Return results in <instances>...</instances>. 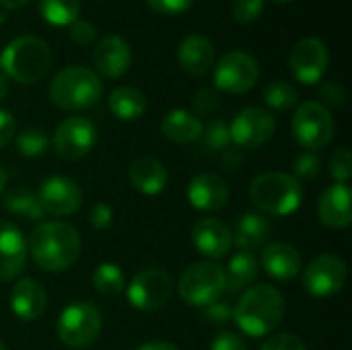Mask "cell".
<instances>
[{
  "mask_svg": "<svg viewBox=\"0 0 352 350\" xmlns=\"http://www.w3.org/2000/svg\"><path fill=\"white\" fill-rule=\"evenodd\" d=\"M262 97H264V103L268 107L278 109V111L291 109L299 101V95H297L295 87L289 85V83H285V80H272L270 85H266Z\"/></svg>",
  "mask_w": 352,
  "mask_h": 350,
  "instance_id": "d6a6232c",
  "label": "cell"
},
{
  "mask_svg": "<svg viewBox=\"0 0 352 350\" xmlns=\"http://www.w3.org/2000/svg\"><path fill=\"white\" fill-rule=\"evenodd\" d=\"M10 307L19 320L33 322L43 316V311L47 307V293L37 281L23 278L12 287Z\"/></svg>",
  "mask_w": 352,
  "mask_h": 350,
  "instance_id": "7402d4cb",
  "label": "cell"
},
{
  "mask_svg": "<svg viewBox=\"0 0 352 350\" xmlns=\"http://www.w3.org/2000/svg\"><path fill=\"white\" fill-rule=\"evenodd\" d=\"M293 169H295V175L299 182L301 179H316L322 171V159L314 151H303L301 155H297Z\"/></svg>",
  "mask_w": 352,
  "mask_h": 350,
  "instance_id": "e575fe53",
  "label": "cell"
},
{
  "mask_svg": "<svg viewBox=\"0 0 352 350\" xmlns=\"http://www.w3.org/2000/svg\"><path fill=\"white\" fill-rule=\"evenodd\" d=\"M221 105V99L217 95L214 89H200L194 97V109L200 113V116H210L219 109Z\"/></svg>",
  "mask_w": 352,
  "mask_h": 350,
  "instance_id": "60d3db41",
  "label": "cell"
},
{
  "mask_svg": "<svg viewBox=\"0 0 352 350\" xmlns=\"http://www.w3.org/2000/svg\"><path fill=\"white\" fill-rule=\"evenodd\" d=\"M291 70L295 78L303 85H316L324 78L328 64H330V54L328 47L324 45L322 39L318 37H303L299 39L289 56Z\"/></svg>",
  "mask_w": 352,
  "mask_h": 350,
  "instance_id": "5bb4252c",
  "label": "cell"
},
{
  "mask_svg": "<svg viewBox=\"0 0 352 350\" xmlns=\"http://www.w3.org/2000/svg\"><path fill=\"white\" fill-rule=\"evenodd\" d=\"M276 130V122L270 116V111L260 109V107H245L239 111L231 126H229V136L231 142H235L243 151H254L266 144Z\"/></svg>",
  "mask_w": 352,
  "mask_h": 350,
  "instance_id": "4fadbf2b",
  "label": "cell"
},
{
  "mask_svg": "<svg viewBox=\"0 0 352 350\" xmlns=\"http://www.w3.org/2000/svg\"><path fill=\"white\" fill-rule=\"evenodd\" d=\"M136 350H177L175 344H171V342H146V344H142V347H138Z\"/></svg>",
  "mask_w": 352,
  "mask_h": 350,
  "instance_id": "c3c4849f",
  "label": "cell"
},
{
  "mask_svg": "<svg viewBox=\"0 0 352 350\" xmlns=\"http://www.w3.org/2000/svg\"><path fill=\"white\" fill-rule=\"evenodd\" d=\"M260 350H307V347L295 334H274L260 347Z\"/></svg>",
  "mask_w": 352,
  "mask_h": 350,
  "instance_id": "74e56055",
  "label": "cell"
},
{
  "mask_svg": "<svg viewBox=\"0 0 352 350\" xmlns=\"http://www.w3.org/2000/svg\"><path fill=\"white\" fill-rule=\"evenodd\" d=\"M8 95V80L4 74H0V101Z\"/></svg>",
  "mask_w": 352,
  "mask_h": 350,
  "instance_id": "f907efd6",
  "label": "cell"
},
{
  "mask_svg": "<svg viewBox=\"0 0 352 350\" xmlns=\"http://www.w3.org/2000/svg\"><path fill=\"white\" fill-rule=\"evenodd\" d=\"M272 2H278V4H289V2H295V0H272Z\"/></svg>",
  "mask_w": 352,
  "mask_h": 350,
  "instance_id": "f5cc1de1",
  "label": "cell"
},
{
  "mask_svg": "<svg viewBox=\"0 0 352 350\" xmlns=\"http://www.w3.org/2000/svg\"><path fill=\"white\" fill-rule=\"evenodd\" d=\"M202 130L204 126L200 118H196L186 109H173L161 122V132L165 134V138L177 144L196 142L202 136Z\"/></svg>",
  "mask_w": 352,
  "mask_h": 350,
  "instance_id": "484cf974",
  "label": "cell"
},
{
  "mask_svg": "<svg viewBox=\"0 0 352 350\" xmlns=\"http://www.w3.org/2000/svg\"><path fill=\"white\" fill-rule=\"evenodd\" d=\"M330 175L338 184H346L352 175V155L349 149H338L330 159Z\"/></svg>",
  "mask_w": 352,
  "mask_h": 350,
  "instance_id": "8d00e7d4",
  "label": "cell"
},
{
  "mask_svg": "<svg viewBox=\"0 0 352 350\" xmlns=\"http://www.w3.org/2000/svg\"><path fill=\"white\" fill-rule=\"evenodd\" d=\"M103 95L101 78L85 66H66L50 83V99L64 111L93 107Z\"/></svg>",
  "mask_w": 352,
  "mask_h": 350,
  "instance_id": "5b68a950",
  "label": "cell"
},
{
  "mask_svg": "<svg viewBox=\"0 0 352 350\" xmlns=\"http://www.w3.org/2000/svg\"><path fill=\"white\" fill-rule=\"evenodd\" d=\"M14 144L23 157L35 159V157H41L47 153L50 136L41 128H25L19 134H14Z\"/></svg>",
  "mask_w": 352,
  "mask_h": 350,
  "instance_id": "1f68e13d",
  "label": "cell"
},
{
  "mask_svg": "<svg viewBox=\"0 0 352 350\" xmlns=\"http://www.w3.org/2000/svg\"><path fill=\"white\" fill-rule=\"evenodd\" d=\"M97 142V128L91 120L82 116H72L60 122L54 132L52 144L58 157L66 161H78L87 157Z\"/></svg>",
  "mask_w": 352,
  "mask_h": 350,
  "instance_id": "7c38bea8",
  "label": "cell"
},
{
  "mask_svg": "<svg viewBox=\"0 0 352 350\" xmlns=\"http://www.w3.org/2000/svg\"><path fill=\"white\" fill-rule=\"evenodd\" d=\"M130 184L146 194V196H155V194H161L167 186V169L165 165L155 159V157H140L136 159L132 165H130Z\"/></svg>",
  "mask_w": 352,
  "mask_h": 350,
  "instance_id": "cb8c5ba5",
  "label": "cell"
},
{
  "mask_svg": "<svg viewBox=\"0 0 352 350\" xmlns=\"http://www.w3.org/2000/svg\"><path fill=\"white\" fill-rule=\"evenodd\" d=\"M0 350H6V347L2 344V340H0Z\"/></svg>",
  "mask_w": 352,
  "mask_h": 350,
  "instance_id": "db71d44e",
  "label": "cell"
},
{
  "mask_svg": "<svg viewBox=\"0 0 352 350\" xmlns=\"http://www.w3.org/2000/svg\"><path fill=\"white\" fill-rule=\"evenodd\" d=\"M27 252L21 229L8 221H0V283L12 281L23 272Z\"/></svg>",
  "mask_w": 352,
  "mask_h": 350,
  "instance_id": "ac0fdd59",
  "label": "cell"
},
{
  "mask_svg": "<svg viewBox=\"0 0 352 350\" xmlns=\"http://www.w3.org/2000/svg\"><path fill=\"white\" fill-rule=\"evenodd\" d=\"M4 208L12 215L25 217L29 221H39L45 212L39 204V198L35 192H31L29 188H12L4 194L2 200Z\"/></svg>",
  "mask_w": 352,
  "mask_h": 350,
  "instance_id": "f1b7e54d",
  "label": "cell"
},
{
  "mask_svg": "<svg viewBox=\"0 0 352 350\" xmlns=\"http://www.w3.org/2000/svg\"><path fill=\"white\" fill-rule=\"evenodd\" d=\"M285 316V299L272 285H252L239 299L233 320L248 336L262 338L278 328Z\"/></svg>",
  "mask_w": 352,
  "mask_h": 350,
  "instance_id": "7a4b0ae2",
  "label": "cell"
},
{
  "mask_svg": "<svg viewBox=\"0 0 352 350\" xmlns=\"http://www.w3.org/2000/svg\"><path fill=\"white\" fill-rule=\"evenodd\" d=\"M293 136L305 151H320L334 138V118L320 101H305L297 107L293 122Z\"/></svg>",
  "mask_w": 352,
  "mask_h": 350,
  "instance_id": "ba28073f",
  "label": "cell"
},
{
  "mask_svg": "<svg viewBox=\"0 0 352 350\" xmlns=\"http://www.w3.org/2000/svg\"><path fill=\"white\" fill-rule=\"evenodd\" d=\"M101 326H103V318L99 307L89 301H76L60 314L56 332L66 347L85 349L97 340Z\"/></svg>",
  "mask_w": 352,
  "mask_h": 350,
  "instance_id": "52a82bcc",
  "label": "cell"
},
{
  "mask_svg": "<svg viewBox=\"0 0 352 350\" xmlns=\"http://www.w3.org/2000/svg\"><path fill=\"white\" fill-rule=\"evenodd\" d=\"M349 270L342 258L334 254L318 256L303 272V287L316 299H330L338 295L346 283Z\"/></svg>",
  "mask_w": 352,
  "mask_h": 350,
  "instance_id": "8fae6325",
  "label": "cell"
},
{
  "mask_svg": "<svg viewBox=\"0 0 352 350\" xmlns=\"http://www.w3.org/2000/svg\"><path fill=\"white\" fill-rule=\"evenodd\" d=\"M16 134L14 116L6 109H0V149H4Z\"/></svg>",
  "mask_w": 352,
  "mask_h": 350,
  "instance_id": "f6af8a7d",
  "label": "cell"
},
{
  "mask_svg": "<svg viewBox=\"0 0 352 350\" xmlns=\"http://www.w3.org/2000/svg\"><path fill=\"white\" fill-rule=\"evenodd\" d=\"M188 200L196 210H221L229 200V186L214 173H200L188 186Z\"/></svg>",
  "mask_w": 352,
  "mask_h": 350,
  "instance_id": "d6986e66",
  "label": "cell"
},
{
  "mask_svg": "<svg viewBox=\"0 0 352 350\" xmlns=\"http://www.w3.org/2000/svg\"><path fill=\"white\" fill-rule=\"evenodd\" d=\"M192 241H194V248L202 256L217 260V258H223L231 252L233 231L223 221H219L214 217H204L194 225Z\"/></svg>",
  "mask_w": 352,
  "mask_h": 350,
  "instance_id": "e0dca14e",
  "label": "cell"
},
{
  "mask_svg": "<svg viewBox=\"0 0 352 350\" xmlns=\"http://www.w3.org/2000/svg\"><path fill=\"white\" fill-rule=\"evenodd\" d=\"M93 64L101 76L116 80L128 72L132 64V50L124 37L107 35L97 41L93 50Z\"/></svg>",
  "mask_w": 352,
  "mask_h": 350,
  "instance_id": "2e32d148",
  "label": "cell"
},
{
  "mask_svg": "<svg viewBox=\"0 0 352 350\" xmlns=\"http://www.w3.org/2000/svg\"><path fill=\"white\" fill-rule=\"evenodd\" d=\"M173 281L165 270L146 268L128 283V301L138 311H157L171 299Z\"/></svg>",
  "mask_w": 352,
  "mask_h": 350,
  "instance_id": "30bf717a",
  "label": "cell"
},
{
  "mask_svg": "<svg viewBox=\"0 0 352 350\" xmlns=\"http://www.w3.org/2000/svg\"><path fill=\"white\" fill-rule=\"evenodd\" d=\"M233 19L241 25H250L254 23L262 10H264V0H233Z\"/></svg>",
  "mask_w": 352,
  "mask_h": 350,
  "instance_id": "d590c367",
  "label": "cell"
},
{
  "mask_svg": "<svg viewBox=\"0 0 352 350\" xmlns=\"http://www.w3.org/2000/svg\"><path fill=\"white\" fill-rule=\"evenodd\" d=\"M93 287L107 297H116L126 289V276L113 262H103L93 272Z\"/></svg>",
  "mask_w": 352,
  "mask_h": 350,
  "instance_id": "4dcf8cb0",
  "label": "cell"
},
{
  "mask_svg": "<svg viewBox=\"0 0 352 350\" xmlns=\"http://www.w3.org/2000/svg\"><path fill=\"white\" fill-rule=\"evenodd\" d=\"M260 274V264L258 258L252 252H237L225 272V281H227V291L237 293V291H245L250 289L256 278Z\"/></svg>",
  "mask_w": 352,
  "mask_h": 350,
  "instance_id": "83f0119b",
  "label": "cell"
},
{
  "mask_svg": "<svg viewBox=\"0 0 352 350\" xmlns=\"http://www.w3.org/2000/svg\"><path fill=\"white\" fill-rule=\"evenodd\" d=\"M39 204L43 212L54 217H68L76 212L82 204V190L80 186L64 175H52L41 182L37 190Z\"/></svg>",
  "mask_w": 352,
  "mask_h": 350,
  "instance_id": "9a60e30c",
  "label": "cell"
},
{
  "mask_svg": "<svg viewBox=\"0 0 352 350\" xmlns=\"http://www.w3.org/2000/svg\"><path fill=\"white\" fill-rule=\"evenodd\" d=\"M250 200L262 215L287 217L301 206L303 186L295 175L283 171H266L252 182Z\"/></svg>",
  "mask_w": 352,
  "mask_h": 350,
  "instance_id": "277c9868",
  "label": "cell"
},
{
  "mask_svg": "<svg viewBox=\"0 0 352 350\" xmlns=\"http://www.w3.org/2000/svg\"><path fill=\"white\" fill-rule=\"evenodd\" d=\"M68 31H70L72 41L78 43V45H89L97 37V29L93 27V23L82 21V19H76L74 23H70L68 25Z\"/></svg>",
  "mask_w": 352,
  "mask_h": 350,
  "instance_id": "ab89813d",
  "label": "cell"
},
{
  "mask_svg": "<svg viewBox=\"0 0 352 350\" xmlns=\"http://www.w3.org/2000/svg\"><path fill=\"white\" fill-rule=\"evenodd\" d=\"M204 142L202 149H206V153H221L229 146L231 136H229V126L223 120H212L204 130H202ZM200 136V138H202Z\"/></svg>",
  "mask_w": 352,
  "mask_h": 350,
  "instance_id": "836d02e7",
  "label": "cell"
},
{
  "mask_svg": "<svg viewBox=\"0 0 352 350\" xmlns=\"http://www.w3.org/2000/svg\"><path fill=\"white\" fill-rule=\"evenodd\" d=\"M260 78V64L248 52L235 50L225 54L214 66V87L227 95H243Z\"/></svg>",
  "mask_w": 352,
  "mask_h": 350,
  "instance_id": "9c48e42d",
  "label": "cell"
},
{
  "mask_svg": "<svg viewBox=\"0 0 352 350\" xmlns=\"http://www.w3.org/2000/svg\"><path fill=\"white\" fill-rule=\"evenodd\" d=\"M91 225L95 227V229H107L109 225H111V221H113V210H111V206H107L105 202H97L93 208H91Z\"/></svg>",
  "mask_w": 352,
  "mask_h": 350,
  "instance_id": "ee69618b",
  "label": "cell"
},
{
  "mask_svg": "<svg viewBox=\"0 0 352 350\" xmlns=\"http://www.w3.org/2000/svg\"><path fill=\"white\" fill-rule=\"evenodd\" d=\"M27 2H31V0H0V6H2L4 12H6V10H16V8L25 6Z\"/></svg>",
  "mask_w": 352,
  "mask_h": 350,
  "instance_id": "681fc988",
  "label": "cell"
},
{
  "mask_svg": "<svg viewBox=\"0 0 352 350\" xmlns=\"http://www.w3.org/2000/svg\"><path fill=\"white\" fill-rule=\"evenodd\" d=\"M107 107L118 120L134 122V120L142 118V113L146 109V99H144L142 91L136 87H118L116 91L109 93Z\"/></svg>",
  "mask_w": 352,
  "mask_h": 350,
  "instance_id": "4316f807",
  "label": "cell"
},
{
  "mask_svg": "<svg viewBox=\"0 0 352 350\" xmlns=\"http://www.w3.org/2000/svg\"><path fill=\"white\" fill-rule=\"evenodd\" d=\"M262 268L274 281L287 283L301 272L303 258L291 243H270L262 252Z\"/></svg>",
  "mask_w": 352,
  "mask_h": 350,
  "instance_id": "44dd1931",
  "label": "cell"
},
{
  "mask_svg": "<svg viewBox=\"0 0 352 350\" xmlns=\"http://www.w3.org/2000/svg\"><path fill=\"white\" fill-rule=\"evenodd\" d=\"M80 0H39V14L54 27H68L78 19Z\"/></svg>",
  "mask_w": 352,
  "mask_h": 350,
  "instance_id": "f546056e",
  "label": "cell"
},
{
  "mask_svg": "<svg viewBox=\"0 0 352 350\" xmlns=\"http://www.w3.org/2000/svg\"><path fill=\"white\" fill-rule=\"evenodd\" d=\"M231 316H233V314H231L229 305H225V303L221 305L219 301L212 303V305H208V311H206V320L217 322V324H225Z\"/></svg>",
  "mask_w": 352,
  "mask_h": 350,
  "instance_id": "7dc6e473",
  "label": "cell"
},
{
  "mask_svg": "<svg viewBox=\"0 0 352 350\" xmlns=\"http://www.w3.org/2000/svg\"><path fill=\"white\" fill-rule=\"evenodd\" d=\"M270 231V221L262 212H245L235 225L233 241L241 248V252H254L266 245Z\"/></svg>",
  "mask_w": 352,
  "mask_h": 350,
  "instance_id": "d4e9b609",
  "label": "cell"
},
{
  "mask_svg": "<svg viewBox=\"0 0 352 350\" xmlns=\"http://www.w3.org/2000/svg\"><path fill=\"white\" fill-rule=\"evenodd\" d=\"M0 66L8 78L21 85H33L50 72L52 50L35 35H21L4 47Z\"/></svg>",
  "mask_w": 352,
  "mask_h": 350,
  "instance_id": "3957f363",
  "label": "cell"
},
{
  "mask_svg": "<svg viewBox=\"0 0 352 350\" xmlns=\"http://www.w3.org/2000/svg\"><path fill=\"white\" fill-rule=\"evenodd\" d=\"M227 291L225 270L214 262L192 264L177 283V293L184 303L194 307H208Z\"/></svg>",
  "mask_w": 352,
  "mask_h": 350,
  "instance_id": "8992f818",
  "label": "cell"
},
{
  "mask_svg": "<svg viewBox=\"0 0 352 350\" xmlns=\"http://www.w3.org/2000/svg\"><path fill=\"white\" fill-rule=\"evenodd\" d=\"M320 99H322V105H330V107H342L344 101H346V89L340 85V83H324L320 87Z\"/></svg>",
  "mask_w": 352,
  "mask_h": 350,
  "instance_id": "f35d334b",
  "label": "cell"
},
{
  "mask_svg": "<svg viewBox=\"0 0 352 350\" xmlns=\"http://www.w3.org/2000/svg\"><path fill=\"white\" fill-rule=\"evenodd\" d=\"M351 198L352 192L349 184L330 186L318 202L320 221L330 229H346L352 223Z\"/></svg>",
  "mask_w": 352,
  "mask_h": 350,
  "instance_id": "ffe728a7",
  "label": "cell"
},
{
  "mask_svg": "<svg viewBox=\"0 0 352 350\" xmlns=\"http://www.w3.org/2000/svg\"><path fill=\"white\" fill-rule=\"evenodd\" d=\"M210 350H248V344H245V340H243L239 334L221 332V334L212 340Z\"/></svg>",
  "mask_w": 352,
  "mask_h": 350,
  "instance_id": "7bdbcfd3",
  "label": "cell"
},
{
  "mask_svg": "<svg viewBox=\"0 0 352 350\" xmlns=\"http://www.w3.org/2000/svg\"><path fill=\"white\" fill-rule=\"evenodd\" d=\"M6 179H8V173H6V169L0 165V194H2L4 188H6Z\"/></svg>",
  "mask_w": 352,
  "mask_h": 350,
  "instance_id": "816d5d0a",
  "label": "cell"
},
{
  "mask_svg": "<svg viewBox=\"0 0 352 350\" xmlns=\"http://www.w3.org/2000/svg\"><path fill=\"white\" fill-rule=\"evenodd\" d=\"M146 4L159 14H184L190 10L194 0H146Z\"/></svg>",
  "mask_w": 352,
  "mask_h": 350,
  "instance_id": "b9f144b4",
  "label": "cell"
},
{
  "mask_svg": "<svg viewBox=\"0 0 352 350\" xmlns=\"http://www.w3.org/2000/svg\"><path fill=\"white\" fill-rule=\"evenodd\" d=\"M221 163H223V167H225L227 171H235V169L241 167L243 155H241V151H237V149H225L223 155H221Z\"/></svg>",
  "mask_w": 352,
  "mask_h": 350,
  "instance_id": "bcb514c9",
  "label": "cell"
},
{
  "mask_svg": "<svg viewBox=\"0 0 352 350\" xmlns=\"http://www.w3.org/2000/svg\"><path fill=\"white\" fill-rule=\"evenodd\" d=\"M29 252L41 270L62 272L76 264L80 256V235L68 223H39L31 233Z\"/></svg>",
  "mask_w": 352,
  "mask_h": 350,
  "instance_id": "6da1fadb",
  "label": "cell"
},
{
  "mask_svg": "<svg viewBox=\"0 0 352 350\" xmlns=\"http://www.w3.org/2000/svg\"><path fill=\"white\" fill-rule=\"evenodd\" d=\"M177 62L179 66L192 74L202 76L206 74L214 64V45L204 35H188L182 39L177 50Z\"/></svg>",
  "mask_w": 352,
  "mask_h": 350,
  "instance_id": "603a6c76",
  "label": "cell"
}]
</instances>
